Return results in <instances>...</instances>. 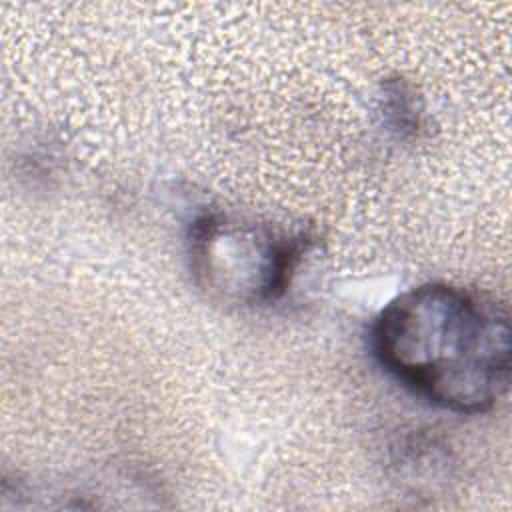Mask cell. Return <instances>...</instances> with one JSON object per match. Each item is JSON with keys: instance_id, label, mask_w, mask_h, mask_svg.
<instances>
[{"instance_id": "2", "label": "cell", "mask_w": 512, "mask_h": 512, "mask_svg": "<svg viewBox=\"0 0 512 512\" xmlns=\"http://www.w3.org/2000/svg\"><path fill=\"white\" fill-rule=\"evenodd\" d=\"M306 238L236 214L212 212L194 220L188 260L196 284L216 302L258 306L290 286Z\"/></svg>"}, {"instance_id": "1", "label": "cell", "mask_w": 512, "mask_h": 512, "mask_svg": "<svg viewBox=\"0 0 512 512\" xmlns=\"http://www.w3.org/2000/svg\"><path fill=\"white\" fill-rule=\"evenodd\" d=\"M378 362L404 388L456 412L490 410L508 390V312L450 284H420L390 300L372 324Z\"/></svg>"}]
</instances>
